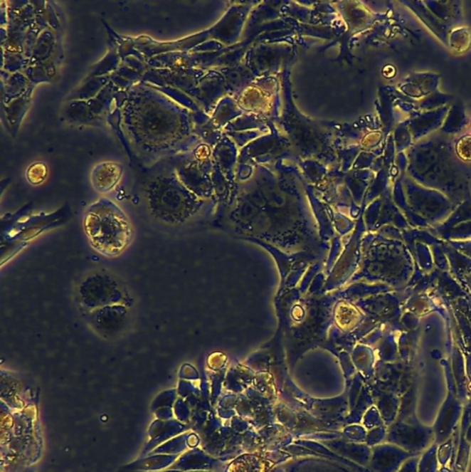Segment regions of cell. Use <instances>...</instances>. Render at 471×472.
<instances>
[{
    "instance_id": "obj_2",
    "label": "cell",
    "mask_w": 471,
    "mask_h": 472,
    "mask_svg": "<svg viewBox=\"0 0 471 472\" xmlns=\"http://www.w3.org/2000/svg\"><path fill=\"white\" fill-rule=\"evenodd\" d=\"M435 431L429 427L420 426L413 424H402L397 433L398 442L408 452L422 451L435 439Z\"/></svg>"
},
{
    "instance_id": "obj_3",
    "label": "cell",
    "mask_w": 471,
    "mask_h": 472,
    "mask_svg": "<svg viewBox=\"0 0 471 472\" xmlns=\"http://www.w3.org/2000/svg\"><path fill=\"white\" fill-rule=\"evenodd\" d=\"M457 152L465 161L471 160V136H465L457 145Z\"/></svg>"
},
{
    "instance_id": "obj_1",
    "label": "cell",
    "mask_w": 471,
    "mask_h": 472,
    "mask_svg": "<svg viewBox=\"0 0 471 472\" xmlns=\"http://www.w3.org/2000/svg\"><path fill=\"white\" fill-rule=\"evenodd\" d=\"M93 248L106 256H117L129 245L132 236L129 221L117 209H92L84 221Z\"/></svg>"
}]
</instances>
